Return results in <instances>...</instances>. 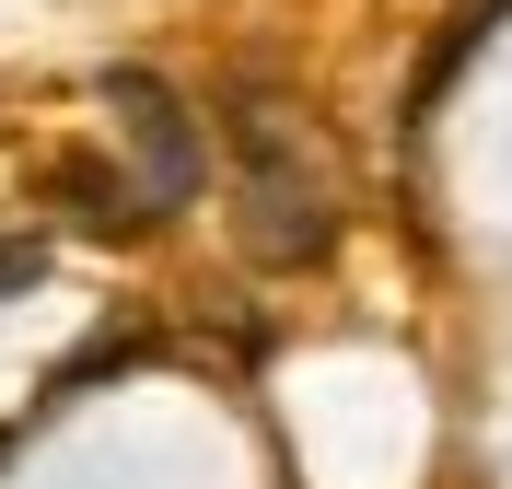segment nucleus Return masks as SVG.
<instances>
[{
    "instance_id": "f257e3e1",
    "label": "nucleus",
    "mask_w": 512,
    "mask_h": 489,
    "mask_svg": "<svg viewBox=\"0 0 512 489\" xmlns=\"http://www.w3.org/2000/svg\"><path fill=\"white\" fill-rule=\"evenodd\" d=\"M222 129H233V222H245V257H268V268L326 257V245H338V175H326V140L303 129L268 82H233Z\"/></svg>"
},
{
    "instance_id": "f03ea898",
    "label": "nucleus",
    "mask_w": 512,
    "mask_h": 489,
    "mask_svg": "<svg viewBox=\"0 0 512 489\" xmlns=\"http://www.w3.org/2000/svg\"><path fill=\"white\" fill-rule=\"evenodd\" d=\"M105 105H117V129H128V187H140V210H187L198 198V117L175 94H163L152 70H105Z\"/></svg>"
},
{
    "instance_id": "7ed1b4c3",
    "label": "nucleus",
    "mask_w": 512,
    "mask_h": 489,
    "mask_svg": "<svg viewBox=\"0 0 512 489\" xmlns=\"http://www.w3.org/2000/svg\"><path fill=\"white\" fill-rule=\"evenodd\" d=\"M35 280H47V245H35V233H24V245H0V292H35Z\"/></svg>"
}]
</instances>
